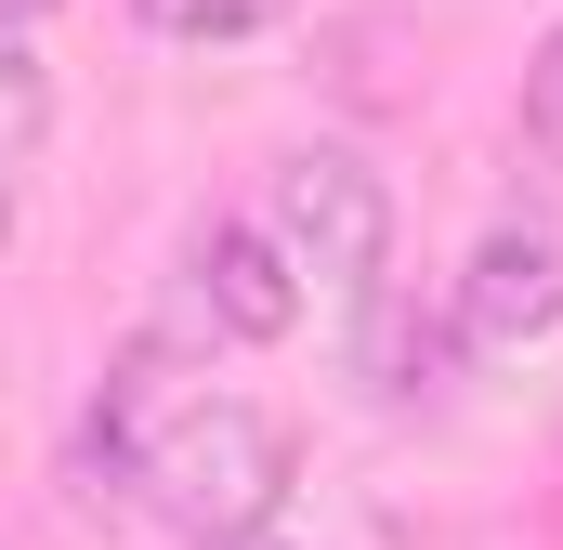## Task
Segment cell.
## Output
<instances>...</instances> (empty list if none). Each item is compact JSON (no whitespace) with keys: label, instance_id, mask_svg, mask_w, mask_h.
<instances>
[{"label":"cell","instance_id":"1","mask_svg":"<svg viewBox=\"0 0 563 550\" xmlns=\"http://www.w3.org/2000/svg\"><path fill=\"white\" fill-rule=\"evenodd\" d=\"M132 498L170 525V538H197V550H223V538H263L288 512V419L276 407H250V394H184V407L157 419V446H144V472H132Z\"/></svg>","mask_w":563,"mask_h":550},{"label":"cell","instance_id":"2","mask_svg":"<svg viewBox=\"0 0 563 550\" xmlns=\"http://www.w3.org/2000/svg\"><path fill=\"white\" fill-rule=\"evenodd\" d=\"M263 223H276V250H288L301 288H328V301H380V263H394V184H380L354 144H288Z\"/></svg>","mask_w":563,"mask_h":550},{"label":"cell","instance_id":"3","mask_svg":"<svg viewBox=\"0 0 563 550\" xmlns=\"http://www.w3.org/2000/svg\"><path fill=\"white\" fill-rule=\"evenodd\" d=\"M445 328H459L472 354L551 341V328H563V237H551V223H485L472 263H459V288H445Z\"/></svg>","mask_w":563,"mask_h":550},{"label":"cell","instance_id":"4","mask_svg":"<svg viewBox=\"0 0 563 550\" xmlns=\"http://www.w3.org/2000/svg\"><path fill=\"white\" fill-rule=\"evenodd\" d=\"M184 315L210 341H288L301 328V275H288L276 223H197L184 237Z\"/></svg>","mask_w":563,"mask_h":550},{"label":"cell","instance_id":"5","mask_svg":"<svg viewBox=\"0 0 563 550\" xmlns=\"http://www.w3.org/2000/svg\"><path fill=\"white\" fill-rule=\"evenodd\" d=\"M197 381H184V354L170 341H132L119 367H106V394H92V419H79V498L106 512V498H132V472H144V446H157V419L184 407Z\"/></svg>","mask_w":563,"mask_h":550},{"label":"cell","instance_id":"6","mask_svg":"<svg viewBox=\"0 0 563 550\" xmlns=\"http://www.w3.org/2000/svg\"><path fill=\"white\" fill-rule=\"evenodd\" d=\"M40 144H53V66H40V40L0 13V210H13V184L40 170Z\"/></svg>","mask_w":563,"mask_h":550},{"label":"cell","instance_id":"7","mask_svg":"<svg viewBox=\"0 0 563 550\" xmlns=\"http://www.w3.org/2000/svg\"><path fill=\"white\" fill-rule=\"evenodd\" d=\"M276 13H288V0H132L144 40H197V53H210V40H263Z\"/></svg>","mask_w":563,"mask_h":550},{"label":"cell","instance_id":"8","mask_svg":"<svg viewBox=\"0 0 563 550\" xmlns=\"http://www.w3.org/2000/svg\"><path fill=\"white\" fill-rule=\"evenodd\" d=\"M525 144H538V170H563V26L538 40V66H525Z\"/></svg>","mask_w":563,"mask_h":550},{"label":"cell","instance_id":"9","mask_svg":"<svg viewBox=\"0 0 563 550\" xmlns=\"http://www.w3.org/2000/svg\"><path fill=\"white\" fill-rule=\"evenodd\" d=\"M0 13H13V26H40V13H66V0H0Z\"/></svg>","mask_w":563,"mask_h":550},{"label":"cell","instance_id":"10","mask_svg":"<svg viewBox=\"0 0 563 550\" xmlns=\"http://www.w3.org/2000/svg\"><path fill=\"white\" fill-rule=\"evenodd\" d=\"M223 550H301V538H276V525H263V538H223Z\"/></svg>","mask_w":563,"mask_h":550}]
</instances>
